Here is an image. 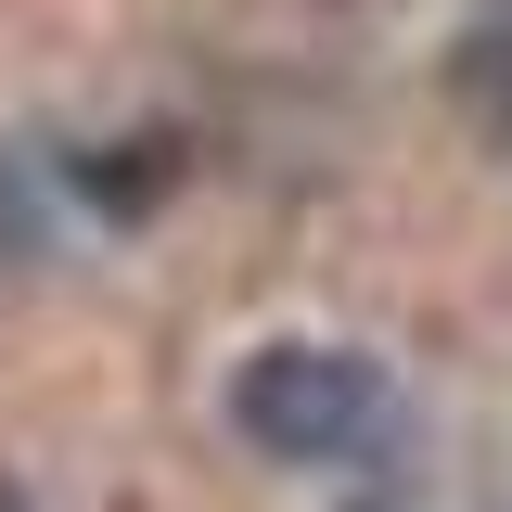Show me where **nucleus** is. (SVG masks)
Segmentation results:
<instances>
[{
    "instance_id": "obj_3",
    "label": "nucleus",
    "mask_w": 512,
    "mask_h": 512,
    "mask_svg": "<svg viewBox=\"0 0 512 512\" xmlns=\"http://www.w3.org/2000/svg\"><path fill=\"white\" fill-rule=\"evenodd\" d=\"M359 512H397V500H359Z\"/></svg>"
},
{
    "instance_id": "obj_2",
    "label": "nucleus",
    "mask_w": 512,
    "mask_h": 512,
    "mask_svg": "<svg viewBox=\"0 0 512 512\" xmlns=\"http://www.w3.org/2000/svg\"><path fill=\"white\" fill-rule=\"evenodd\" d=\"M461 103H474L487 128H512V39H500V26H487V39H461Z\"/></svg>"
},
{
    "instance_id": "obj_1",
    "label": "nucleus",
    "mask_w": 512,
    "mask_h": 512,
    "mask_svg": "<svg viewBox=\"0 0 512 512\" xmlns=\"http://www.w3.org/2000/svg\"><path fill=\"white\" fill-rule=\"evenodd\" d=\"M231 423H244L269 461H346V448H372V423H384V372L359 346H256L244 384H231Z\"/></svg>"
}]
</instances>
